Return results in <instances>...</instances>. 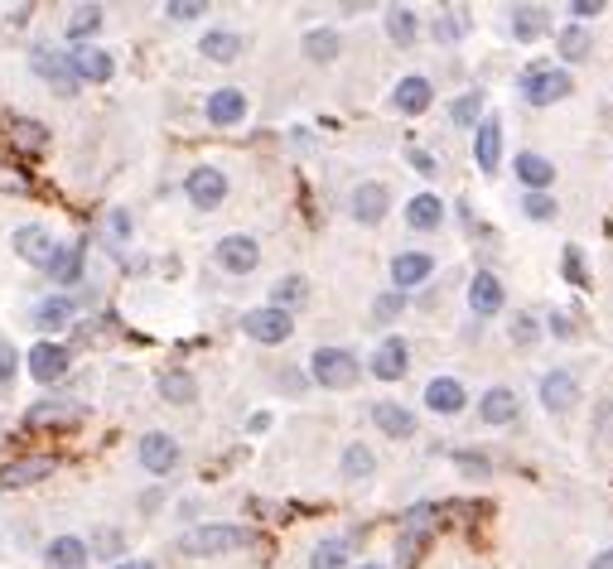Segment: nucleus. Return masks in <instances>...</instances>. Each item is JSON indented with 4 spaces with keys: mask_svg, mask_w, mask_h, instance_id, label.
I'll return each mask as SVG.
<instances>
[{
    "mask_svg": "<svg viewBox=\"0 0 613 569\" xmlns=\"http://www.w3.org/2000/svg\"><path fill=\"white\" fill-rule=\"evenodd\" d=\"M242 545H251V531L213 521V526H194V531L179 541V550H184V555H227V550H242Z\"/></svg>",
    "mask_w": 613,
    "mask_h": 569,
    "instance_id": "nucleus-1",
    "label": "nucleus"
},
{
    "mask_svg": "<svg viewBox=\"0 0 613 569\" xmlns=\"http://www.w3.org/2000/svg\"><path fill=\"white\" fill-rule=\"evenodd\" d=\"M29 68L39 73V78L54 87L58 97H78V73H73V63H68V54H58L54 44H34V58H29Z\"/></svg>",
    "mask_w": 613,
    "mask_h": 569,
    "instance_id": "nucleus-2",
    "label": "nucleus"
},
{
    "mask_svg": "<svg viewBox=\"0 0 613 569\" xmlns=\"http://www.w3.org/2000/svg\"><path fill=\"white\" fill-rule=\"evenodd\" d=\"M309 372H314L319 386H329V391H348L358 381V357L343 353V348H319V353L309 357Z\"/></svg>",
    "mask_w": 613,
    "mask_h": 569,
    "instance_id": "nucleus-3",
    "label": "nucleus"
},
{
    "mask_svg": "<svg viewBox=\"0 0 613 569\" xmlns=\"http://www.w3.org/2000/svg\"><path fill=\"white\" fill-rule=\"evenodd\" d=\"M522 97L531 107H551L560 97H570V73L565 68H531L522 78Z\"/></svg>",
    "mask_w": 613,
    "mask_h": 569,
    "instance_id": "nucleus-4",
    "label": "nucleus"
},
{
    "mask_svg": "<svg viewBox=\"0 0 613 569\" xmlns=\"http://www.w3.org/2000/svg\"><path fill=\"white\" fill-rule=\"evenodd\" d=\"M184 193H189L194 208L208 213V208H218V203L227 198V174L223 169H213V164H203V169H194V174L184 179Z\"/></svg>",
    "mask_w": 613,
    "mask_h": 569,
    "instance_id": "nucleus-5",
    "label": "nucleus"
},
{
    "mask_svg": "<svg viewBox=\"0 0 613 569\" xmlns=\"http://www.w3.org/2000/svg\"><path fill=\"white\" fill-rule=\"evenodd\" d=\"M242 328H247L256 343H285V338L295 333V319H290L285 309H271V304H266V309H251L247 319H242Z\"/></svg>",
    "mask_w": 613,
    "mask_h": 569,
    "instance_id": "nucleus-6",
    "label": "nucleus"
},
{
    "mask_svg": "<svg viewBox=\"0 0 613 569\" xmlns=\"http://www.w3.org/2000/svg\"><path fill=\"white\" fill-rule=\"evenodd\" d=\"M54 468H58V463L49 459V454H34V459L5 463V468H0V492H20V488H29V483H44Z\"/></svg>",
    "mask_w": 613,
    "mask_h": 569,
    "instance_id": "nucleus-7",
    "label": "nucleus"
},
{
    "mask_svg": "<svg viewBox=\"0 0 613 569\" xmlns=\"http://www.w3.org/2000/svg\"><path fill=\"white\" fill-rule=\"evenodd\" d=\"M256 261H261V246L251 242V237H223L218 242V266L232 275H247L256 271Z\"/></svg>",
    "mask_w": 613,
    "mask_h": 569,
    "instance_id": "nucleus-8",
    "label": "nucleus"
},
{
    "mask_svg": "<svg viewBox=\"0 0 613 569\" xmlns=\"http://www.w3.org/2000/svg\"><path fill=\"white\" fill-rule=\"evenodd\" d=\"M10 242H15V251L25 256L29 266H39V271H44V266H49V256H54V237H49L39 222H29V227H15V237H10Z\"/></svg>",
    "mask_w": 613,
    "mask_h": 569,
    "instance_id": "nucleus-9",
    "label": "nucleus"
},
{
    "mask_svg": "<svg viewBox=\"0 0 613 569\" xmlns=\"http://www.w3.org/2000/svg\"><path fill=\"white\" fill-rule=\"evenodd\" d=\"M63 372H68V348H58V343H34V348H29V377L34 381L49 386V381H58Z\"/></svg>",
    "mask_w": 613,
    "mask_h": 569,
    "instance_id": "nucleus-10",
    "label": "nucleus"
},
{
    "mask_svg": "<svg viewBox=\"0 0 613 569\" xmlns=\"http://www.w3.org/2000/svg\"><path fill=\"white\" fill-rule=\"evenodd\" d=\"M68 63H73V73H78V82H107L112 78V54L107 49H97V44H83V49H73L68 54Z\"/></svg>",
    "mask_w": 613,
    "mask_h": 569,
    "instance_id": "nucleus-11",
    "label": "nucleus"
},
{
    "mask_svg": "<svg viewBox=\"0 0 613 569\" xmlns=\"http://www.w3.org/2000/svg\"><path fill=\"white\" fill-rule=\"evenodd\" d=\"M44 271H49V280L63 285V290H68V285H78V280H83V246L78 242L54 246V256H49V266H44Z\"/></svg>",
    "mask_w": 613,
    "mask_h": 569,
    "instance_id": "nucleus-12",
    "label": "nucleus"
},
{
    "mask_svg": "<svg viewBox=\"0 0 613 569\" xmlns=\"http://www.w3.org/2000/svg\"><path fill=\"white\" fill-rule=\"evenodd\" d=\"M140 463H145L150 473H169V468L179 463V444H174L169 434H160V430L145 434V439H140Z\"/></svg>",
    "mask_w": 613,
    "mask_h": 569,
    "instance_id": "nucleus-13",
    "label": "nucleus"
},
{
    "mask_svg": "<svg viewBox=\"0 0 613 569\" xmlns=\"http://www.w3.org/2000/svg\"><path fill=\"white\" fill-rule=\"evenodd\" d=\"M387 203H391V193L382 189V184H358V189H353V217L367 222V227H377V222L387 217Z\"/></svg>",
    "mask_w": 613,
    "mask_h": 569,
    "instance_id": "nucleus-14",
    "label": "nucleus"
},
{
    "mask_svg": "<svg viewBox=\"0 0 613 569\" xmlns=\"http://www.w3.org/2000/svg\"><path fill=\"white\" fill-rule=\"evenodd\" d=\"M372 420H377V430L391 434V439H411V434H416V415L406 406H396V401H377V406H372Z\"/></svg>",
    "mask_w": 613,
    "mask_h": 569,
    "instance_id": "nucleus-15",
    "label": "nucleus"
},
{
    "mask_svg": "<svg viewBox=\"0 0 613 569\" xmlns=\"http://www.w3.org/2000/svg\"><path fill=\"white\" fill-rule=\"evenodd\" d=\"M430 271H435V261H430L425 251H401V256L391 261V280H396V290H411V285H420Z\"/></svg>",
    "mask_w": 613,
    "mask_h": 569,
    "instance_id": "nucleus-16",
    "label": "nucleus"
},
{
    "mask_svg": "<svg viewBox=\"0 0 613 569\" xmlns=\"http://www.w3.org/2000/svg\"><path fill=\"white\" fill-rule=\"evenodd\" d=\"M242 116H247V97H242L237 87H223V92L208 97V121H213V126H237Z\"/></svg>",
    "mask_w": 613,
    "mask_h": 569,
    "instance_id": "nucleus-17",
    "label": "nucleus"
},
{
    "mask_svg": "<svg viewBox=\"0 0 613 569\" xmlns=\"http://www.w3.org/2000/svg\"><path fill=\"white\" fill-rule=\"evenodd\" d=\"M430 97H435V87H430L425 78H406V82H396V92H391V107L406 111V116H420V111L430 107Z\"/></svg>",
    "mask_w": 613,
    "mask_h": 569,
    "instance_id": "nucleus-18",
    "label": "nucleus"
},
{
    "mask_svg": "<svg viewBox=\"0 0 613 569\" xmlns=\"http://www.w3.org/2000/svg\"><path fill=\"white\" fill-rule=\"evenodd\" d=\"M469 309L483 314V319H488V314H498L502 309V280L498 275H488V271L474 275V285H469Z\"/></svg>",
    "mask_w": 613,
    "mask_h": 569,
    "instance_id": "nucleus-19",
    "label": "nucleus"
},
{
    "mask_svg": "<svg viewBox=\"0 0 613 569\" xmlns=\"http://www.w3.org/2000/svg\"><path fill=\"white\" fill-rule=\"evenodd\" d=\"M541 401H546V410H570L580 401V381L570 377V372H551V377L541 381Z\"/></svg>",
    "mask_w": 613,
    "mask_h": 569,
    "instance_id": "nucleus-20",
    "label": "nucleus"
},
{
    "mask_svg": "<svg viewBox=\"0 0 613 569\" xmlns=\"http://www.w3.org/2000/svg\"><path fill=\"white\" fill-rule=\"evenodd\" d=\"M425 406L440 410V415H459V410H464V386L454 377H435L425 386Z\"/></svg>",
    "mask_w": 613,
    "mask_h": 569,
    "instance_id": "nucleus-21",
    "label": "nucleus"
},
{
    "mask_svg": "<svg viewBox=\"0 0 613 569\" xmlns=\"http://www.w3.org/2000/svg\"><path fill=\"white\" fill-rule=\"evenodd\" d=\"M474 155H478V169L483 174H498V160H502V121H483L478 126V145H474Z\"/></svg>",
    "mask_w": 613,
    "mask_h": 569,
    "instance_id": "nucleus-22",
    "label": "nucleus"
},
{
    "mask_svg": "<svg viewBox=\"0 0 613 569\" xmlns=\"http://www.w3.org/2000/svg\"><path fill=\"white\" fill-rule=\"evenodd\" d=\"M406 362H411L406 343H401V338H387V343L372 353V372L382 381H396V377H406Z\"/></svg>",
    "mask_w": 613,
    "mask_h": 569,
    "instance_id": "nucleus-23",
    "label": "nucleus"
},
{
    "mask_svg": "<svg viewBox=\"0 0 613 569\" xmlns=\"http://www.w3.org/2000/svg\"><path fill=\"white\" fill-rule=\"evenodd\" d=\"M44 560L54 569H83L87 565V541L83 536H54L49 550H44Z\"/></svg>",
    "mask_w": 613,
    "mask_h": 569,
    "instance_id": "nucleus-24",
    "label": "nucleus"
},
{
    "mask_svg": "<svg viewBox=\"0 0 613 569\" xmlns=\"http://www.w3.org/2000/svg\"><path fill=\"white\" fill-rule=\"evenodd\" d=\"M5 136L15 150H25V155H39L44 145H49V131L39 126V121H25V116H15V121H5Z\"/></svg>",
    "mask_w": 613,
    "mask_h": 569,
    "instance_id": "nucleus-25",
    "label": "nucleus"
},
{
    "mask_svg": "<svg viewBox=\"0 0 613 569\" xmlns=\"http://www.w3.org/2000/svg\"><path fill=\"white\" fill-rule=\"evenodd\" d=\"M73 324V299L68 295H54V299H39L34 304V328L54 333V328H68Z\"/></svg>",
    "mask_w": 613,
    "mask_h": 569,
    "instance_id": "nucleus-26",
    "label": "nucleus"
},
{
    "mask_svg": "<svg viewBox=\"0 0 613 569\" xmlns=\"http://www.w3.org/2000/svg\"><path fill=\"white\" fill-rule=\"evenodd\" d=\"M160 396H165L169 406H194L198 381L189 372H179V367H169V372H160Z\"/></svg>",
    "mask_w": 613,
    "mask_h": 569,
    "instance_id": "nucleus-27",
    "label": "nucleus"
},
{
    "mask_svg": "<svg viewBox=\"0 0 613 569\" xmlns=\"http://www.w3.org/2000/svg\"><path fill=\"white\" fill-rule=\"evenodd\" d=\"M406 222H411L416 232H430V227H440V222H445V203H440L435 193H420V198L406 203Z\"/></svg>",
    "mask_w": 613,
    "mask_h": 569,
    "instance_id": "nucleus-28",
    "label": "nucleus"
},
{
    "mask_svg": "<svg viewBox=\"0 0 613 569\" xmlns=\"http://www.w3.org/2000/svg\"><path fill=\"white\" fill-rule=\"evenodd\" d=\"M203 58H213V63H232V58H242V34H232V29H213V34H203Z\"/></svg>",
    "mask_w": 613,
    "mask_h": 569,
    "instance_id": "nucleus-29",
    "label": "nucleus"
},
{
    "mask_svg": "<svg viewBox=\"0 0 613 569\" xmlns=\"http://www.w3.org/2000/svg\"><path fill=\"white\" fill-rule=\"evenodd\" d=\"M478 415H483L488 425H507V420L517 415V396H512L507 386H493V391L483 396V406H478Z\"/></svg>",
    "mask_w": 613,
    "mask_h": 569,
    "instance_id": "nucleus-30",
    "label": "nucleus"
},
{
    "mask_svg": "<svg viewBox=\"0 0 613 569\" xmlns=\"http://www.w3.org/2000/svg\"><path fill=\"white\" fill-rule=\"evenodd\" d=\"M377 473V459H372V449L367 444H348L343 449V478H353V483H363Z\"/></svg>",
    "mask_w": 613,
    "mask_h": 569,
    "instance_id": "nucleus-31",
    "label": "nucleus"
},
{
    "mask_svg": "<svg viewBox=\"0 0 613 569\" xmlns=\"http://www.w3.org/2000/svg\"><path fill=\"white\" fill-rule=\"evenodd\" d=\"M338 49H343V44H338L334 29H309L305 34V58H314V63H334Z\"/></svg>",
    "mask_w": 613,
    "mask_h": 569,
    "instance_id": "nucleus-32",
    "label": "nucleus"
},
{
    "mask_svg": "<svg viewBox=\"0 0 613 569\" xmlns=\"http://www.w3.org/2000/svg\"><path fill=\"white\" fill-rule=\"evenodd\" d=\"M517 179H522L527 189H546V184L556 179V169H551V160H541V155H522V160H517Z\"/></svg>",
    "mask_w": 613,
    "mask_h": 569,
    "instance_id": "nucleus-33",
    "label": "nucleus"
},
{
    "mask_svg": "<svg viewBox=\"0 0 613 569\" xmlns=\"http://www.w3.org/2000/svg\"><path fill=\"white\" fill-rule=\"evenodd\" d=\"M68 420H73L68 401H39V406H29V415H25L29 430H39V425H68Z\"/></svg>",
    "mask_w": 613,
    "mask_h": 569,
    "instance_id": "nucleus-34",
    "label": "nucleus"
},
{
    "mask_svg": "<svg viewBox=\"0 0 613 569\" xmlns=\"http://www.w3.org/2000/svg\"><path fill=\"white\" fill-rule=\"evenodd\" d=\"M102 29V5H78L68 15V39H92Z\"/></svg>",
    "mask_w": 613,
    "mask_h": 569,
    "instance_id": "nucleus-35",
    "label": "nucleus"
},
{
    "mask_svg": "<svg viewBox=\"0 0 613 569\" xmlns=\"http://www.w3.org/2000/svg\"><path fill=\"white\" fill-rule=\"evenodd\" d=\"M305 299H309L305 280H300V275H285V280L276 285V295H271V309H285V314H290V309H295V304H305Z\"/></svg>",
    "mask_w": 613,
    "mask_h": 569,
    "instance_id": "nucleus-36",
    "label": "nucleus"
},
{
    "mask_svg": "<svg viewBox=\"0 0 613 569\" xmlns=\"http://www.w3.org/2000/svg\"><path fill=\"white\" fill-rule=\"evenodd\" d=\"M541 29H546V15H541L536 5H517V10H512V34H517V39H536Z\"/></svg>",
    "mask_w": 613,
    "mask_h": 569,
    "instance_id": "nucleus-37",
    "label": "nucleus"
},
{
    "mask_svg": "<svg viewBox=\"0 0 613 569\" xmlns=\"http://www.w3.org/2000/svg\"><path fill=\"white\" fill-rule=\"evenodd\" d=\"M343 565H348V545L343 541L314 545V555H309V569H343Z\"/></svg>",
    "mask_w": 613,
    "mask_h": 569,
    "instance_id": "nucleus-38",
    "label": "nucleus"
},
{
    "mask_svg": "<svg viewBox=\"0 0 613 569\" xmlns=\"http://www.w3.org/2000/svg\"><path fill=\"white\" fill-rule=\"evenodd\" d=\"M387 34L396 39V44H411V39H416V10H406V5H401V10H391Z\"/></svg>",
    "mask_w": 613,
    "mask_h": 569,
    "instance_id": "nucleus-39",
    "label": "nucleus"
},
{
    "mask_svg": "<svg viewBox=\"0 0 613 569\" xmlns=\"http://www.w3.org/2000/svg\"><path fill=\"white\" fill-rule=\"evenodd\" d=\"M560 58H589V29L585 25L560 29Z\"/></svg>",
    "mask_w": 613,
    "mask_h": 569,
    "instance_id": "nucleus-40",
    "label": "nucleus"
},
{
    "mask_svg": "<svg viewBox=\"0 0 613 569\" xmlns=\"http://www.w3.org/2000/svg\"><path fill=\"white\" fill-rule=\"evenodd\" d=\"M449 116H454L459 126H474L478 116H483V97H478V92H469V97H459V102H454V111H449Z\"/></svg>",
    "mask_w": 613,
    "mask_h": 569,
    "instance_id": "nucleus-41",
    "label": "nucleus"
},
{
    "mask_svg": "<svg viewBox=\"0 0 613 569\" xmlns=\"http://www.w3.org/2000/svg\"><path fill=\"white\" fill-rule=\"evenodd\" d=\"M522 213L536 217V222H546V217H556V198H546V193H527Z\"/></svg>",
    "mask_w": 613,
    "mask_h": 569,
    "instance_id": "nucleus-42",
    "label": "nucleus"
},
{
    "mask_svg": "<svg viewBox=\"0 0 613 569\" xmlns=\"http://www.w3.org/2000/svg\"><path fill=\"white\" fill-rule=\"evenodd\" d=\"M15 372H20V353H15V348H10V343L0 338V391H5V386L15 381Z\"/></svg>",
    "mask_w": 613,
    "mask_h": 569,
    "instance_id": "nucleus-43",
    "label": "nucleus"
},
{
    "mask_svg": "<svg viewBox=\"0 0 613 569\" xmlns=\"http://www.w3.org/2000/svg\"><path fill=\"white\" fill-rule=\"evenodd\" d=\"M169 20H198L203 15V0H174V5H165Z\"/></svg>",
    "mask_w": 613,
    "mask_h": 569,
    "instance_id": "nucleus-44",
    "label": "nucleus"
},
{
    "mask_svg": "<svg viewBox=\"0 0 613 569\" xmlns=\"http://www.w3.org/2000/svg\"><path fill=\"white\" fill-rule=\"evenodd\" d=\"M401 304H406V295L396 290V295H382V299H377V304H372V314H377V319H396V314H401Z\"/></svg>",
    "mask_w": 613,
    "mask_h": 569,
    "instance_id": "nucleus-45",
    "label": "nucleus"
},
{
    "mask_svg": "<svg viewBox=\"0 0 613 569\" xmlns=\"http://www.w3.org/2000/svg\"><path fill=\"white\" fill-rule=\"evenodd\" d=\"M435 34H440V39H459V34H464V20H459V15H445V20L435 25Z\"/></svg>",
    "mask_w": 613,
    "mask_h": 569,
    "instance_id": "nucleus-46",
    "label": "nucleus"
},
{
    "mask_svg": "<svg viewBox=\"0 0 613 569\" xmlns=\"http://www.w3.org/2000/svg\"><path fill=\"white\" fill-rule=\"evenodd\" d=\"M512 333H517V343H522V348H527V343H536V324H531L527 314H522V319L512 324Z\"/></svg>",
    "mask_w": 613,
    "mask_h": 569,
    "instance_id": "nucleus-47",
    "label": "nucleus"
},
{
    "mask_svg": "<svg viewBox=\"0 0 613 569\" xmlns=\"http://www.w3.org/2000/svg\"><path fill=\"white\" fill-rule=\"evenodd\" d=\"M411 164H416L420 174H440V164H435V155H425V150H411Z\"/></svg>",
    "mask_w": 613,
    "mask_h": 569,
    "instance_id": "nucleus-48",
    "label": "nucleus"
},
{
    "mask_svg": "<svg viewBox=\"0 0 613 569\" xmlns=\"http://www.w3.org/2000/svg\"><path fill=\"white\" fill-rule=\"evenodd\" d=\"M97 550H102V555H116V550H121V536H116V531H97Z\"/></svg>",
    "mask_w": 613,
    "mask_h": 569,
    "instance_id": "nucleus-49",
    "label": "nucleus"
},
{
    "mask_svg": "<svg viewBox=\"0 0 613 569\" xmlns=\"http://www.w3.org/2000/svg\"><path fill=\"white\" fill-rule=\"evenodd\" d=\"M570 10H575V15H580V20H589V15H599V10H604V5H599V0H575V5H570Z\"/></svg>",
    "mask_w": 613,
    "mask_h": 569,
    "instance_id": "nucleus-50",
    "label": "nucleus"
},
{
    "mask_svg": "<svg viewBox=\"0 0 613 569\" xmlns=\"http://www.w3.org/2000/svg\"><path fill=\"white\" fill-rule=\"evenodd\" d=\"M112 232H116V237H126V232H131V217L116 213V217H112Z\"/></svg>",
    "mask_w": 613,
    "mask_h": 569,
    "instance_id": "nucleus-51",
    "label": "nucleus"
},
{
    "mask_svg": "<svg viewBox=\"0 0 613 569\" xmlns=\"http://www.w3.org/2000/svg\"><path fill=\"white\" fill-rule=\"evenodd\" d=\"M589 569H613V550H604V555H594V560H589Z\"/></svg>",
    "mask_w": 613,
    "mask_h": 569,
    "instance_id": "nucleus-52",
    "label": "nucleus"
},
{
    "mask_svg": "<svg viewBox=\"0 0 613 569\" xmlns=\"http://www.w3.org/2000/svg\"><path fill=\"white\" fill-rule=\"evenodd\" d=\"M116 569H155V565H150V560H121Z\"/></svg>",
    "mask_w": 613,
    "mask_h": 569,
    "instance_id": "nucleus-53",
    "label": "nucleus"
},
{
    "mask_svg": "<svg viewBox=\"0 0 613 569\" xmlns=\"http://www.w3.org/2000/svg\"><path fill=\"white\" fill-rule=\"evenodd\" d=\"M363 569H387V565H363Z\"/></svg>",
    "mask_w": 613,
    "mask_h": 569,
    "instance_id": "nucleus-54",
    "label": "nucleus"
}]
</instances>
